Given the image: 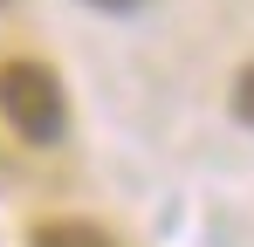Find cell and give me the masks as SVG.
Listing matches in <instances>:
<instances>
[{
	"label": "cell",
	"mask_w": 254,
	"mask_h": 247,
	"mask_svg": "<svg viewBox=\"0 0 254 247\" xmlns=\"http://www.w3.org/2000/svg\"><path fill=\"white\" fill-rule=\"evenodd\" d=\"M0 7H7V0H0Z\"/></svg>",
	"instance_id": "obj_5"
},
{
	"label": "cell",
	"mask_w": 254,
	"mask_h": 247,
	"mask_svg": "<svg viewBox=\"0 0 254 247\" xmlns=\"http://www.w3.org/2000/svg\"><path fill=\"white\" fill-rule=\"evenodd\" d=\"M83 7H96V14H137L144 0H83Z\"/></svg>",
	"instance_id": "obj_4"
},
{
	"label": "cell",
	"mask_w": 254,
	"mask_h": 247,
	"mask_svg": "<svg viewBox=\"0 0 254 247\" xmlns=\"http://www.w3.org/2000/svg\"><path fill=\"white\" fill-rule=\"evenodd\" d=\"M0 117L14 124L28 144H62L69 137V96H62L55 69L28 62V55L0 62Z\"/></svg>",
	"instance_id": "obj_1"
},
{
	"label": "cell",
	"mask_w": 254,
	"mask_h": 247,
	"mask_svg": "<svg viewBox=\"0 0 254 247\" xmlns=\"http://www.w3.org/2000/svg\"><path fill=\"white\" fill-rule=\"evenodd\" d=\"M28 247H117L96 220H42L35 234H28Z\"/></svg>",
	"instance_id": "obj_2"
},
{
	"label": "cell",
	"mask_w": 254,
	"mask_h": 247,
	"mask_svg": "<svg viewBox=\"0 0 254 247\" xmlns=\"http://www.w3.org/2000/svg\"><path fill=\"white\" fill-rule=\"evenodd\" d=\"M234 117H241V124L254 130V62L241 69V76H234Z\"/></svg>",
	"instance_id": "obj_3"
}]
</instances>
